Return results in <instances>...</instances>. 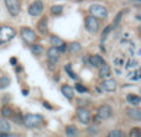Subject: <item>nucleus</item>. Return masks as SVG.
Listing matches in <instances>:
<instances>
[{"label":"nucleus","instance_id":"obj_1","mask_svg":"<svg viewBox=\"0 0 141 137\" xmlns=\"http://www.w3.org/2000/svg\"><path fill=\"white\" fill-rule=\"evenodd\" d=\"M43 122V117L38 114H27L22 119V123L28 129H36L41 126Z\"/></svg>","mask_w":141,"mask_h":137},{"label":"nucleus","instance_id":"obj_2","mask_svg":"<svg viewBox=\"0 0 141 137\" xmlns=\"http://www.w3.org/2000/svg\"><path fill=\"white\" fill-rule=\"evenodd\" d=\"M15 35H16V31L11 26H6V25L0 26V46L11 41L15 37Z\"/></svg>","mask_w":141,"mask_h":137},{"label":"nucleus","instance_id":"obj_3","mask_svg":"<svg viewBox=\"0 0 141 137\" xmlns=\"http://www.w3.org/2000/svg\"><path fill=\"white\" fill-rule=\"evenodd\" d=\"M89 14L97 19H106L108 17V9L99 4H93L89 6Z\"/></svg>","mask_w":141,"mask_h":137},{"label":"nucleus","instance_id":"obj_4","mask_svg":"<svg viewBox=\"0 0 141 137\" xmlns=\"http://www.w3.org/2000/svg\"><path fill=\"white\" fill-rule=\"evenodd\" d=\"M43 9H45V5H43V1L41 0H35L32 4H30L27 7V13L30 16L32 17H36V16H40L42 15Z\"/></svg>","mask_w":141,"mask_h":137},{"label":"nucleus","instance_id":"obj_5","mask_svg":"<svg viewBox=\"0 0 141 137\" xmlns=\"http://www.w3.org/2000/svg\"><path fill=\"white\" fill-rule=\"evenodd\" d=\"M20 34H21V37H22V40H24V42L27 43V45H31L32 42H35L37 40V35H36V32L31 27H27V26L21 27Z\"/></svg>","mask_w":141,"mask_h":137},{"label":"nucleus","instance_id":"obj_6","mask_svg":"<svg viewBox=\"0 0 141 137\" xmlns=\"http://www.w3.org/2000/svg\"><path fill=\"white\" fill-rule=\"evenodd\" d=\"M84 26L88 32L90 34H95L99 30V20L97 17H94L93 15H88L84 19Z\"/></svg>","mask_w":141,"mask_h":137},{"label":"nucleus","instance_id":"obj_7","mask_svg":"<svg viewBox=\"0 0 141 137\" xmlns=\"http://www.w3.org/2000/svg\"><path fill=\"white\" fill-rule=\"evenodd\" d=\"M5 5L11 16H17L21 11V1L20 0H5Z\"/></svg>","mask_w":141,"mask_h":137},{"label":"nucleus","instance_id":"obj_8","mask_svg":"<svg viewBox=\"0 0 141 137\" xmlns=\"http://www.w3.org/2000/svg\"><path fill=\"white\" fill-rule=\"evenodd\" d=\"M76 115H77V119L79 120V122L83 123V125H89V123L92 122V115H90L89 110L83 108V106L82 108H78Z\"/></svg>","mask_w":141,"mask_h":137},{"label":"nucleus","instance_id":"obj_9","mask_svg":"<svg viewBox=\"0 0 141 137\" xmlns=\"http://www.w3.org/2000/svg\"><path fill=\"white\" fill-rule=\"evenodd\" d=\"M97 115H98L102 120H108L109 117L113 115V108H112L110 105H108V104L100 105V106L98 108V112H97Z\"/></svg>","mask_w":141,"mask_h":137},{"label":"nucleus","instance_id":"obj_10","mask_svg":"<svg viewBox=\"0 0 141 137\" xmlns=\"http://www.w3.org/2000/svg\"><path fill=\"white\" fill-rule=\"evenodd\" d=\"M59 55H61V52L58 51V48L57 47H49L48 49H47V59H48V62H51V63H57L58 62V59H59Z\"/></svg>","mask_w":141,"mask_h":137},{"label":"nucleus","instance_id":"obj_11","mask_svg":"<svg viewBox=\"0 0 141 137\" xmlns=\"http://www.w3.org/2000/svg\"><path fill=\"white\" fill-rule=\"evenodd\" d=\"M100 87H102V89L105 90V91L113 93V91L116 90L118 84L115 82V79H105V80H103V82L100 83Z\"/></svg>","mask_w":141,"mask_h":137},{"label":"nucleus","instance_id":"obj_12","mask_svg":"<svg viewBox=\"0 0 141 137\" xmlns=\"http://www.w3.org/2000/svg\"><path fill=\"white\" fill-rule=\"evenodd\" d=\"M61 93H62L68 100H72V99L74 98V88H72L68 84H63V85L61 87Z\"/></svg>","mask_w":141,"mask_h":137},{"label":"nucleus","instance_id":"obj_13","mask_svg":"<svg viewBox=\"0 0 141 137\" xmlns=\"http://www.w3.org/2000/svg\"><path fill=\"white\" fill-rule=\"evenodd\" d=\"M126 114L131 120H135V121H140L141 120V110L137 109V108H130V109H127Z\"/></svg>","mask_w":141,"mask_h":137},{"label":"nucleus","instance_id":"obj_14","mask_svg":"<svg viewBox=\"0 0 141 137\" xmlns=\"http://www.w3.org/2000/svg\"><path fill=\"white\" fill-rule=\"evenodd\" d=\"M37 30L41 35H47L48 32V25H47V17L43 16L41 20L37 22Z\"/></svg>","mask_w":141,"mask_h":137},{"label":"nucleus","instance_id":"obj_15","mask_svg":"<svg viewBox=\"0 0 141 137\" xmlns=\"http://www.w3.org/2000/svg\"><path fill=\"white\" fill-rule=\"evenodd\" d=\"M99 77L100 78H108V77L112 74V70H110V67L106 64V63H103L100 67H99Z\"/></svg>","mask_w":141,"mask_h":137},{"label":"nucleus","instance_id":"obj_16","mask_svg":"<svg viewBox=\"0 0 141 137\" xmlns=\"http://www.w3.org/2000/svg\"><path fill=\"white\" fill-rule=\"evenodd\" d=\"M89 63L92 64L93 67H97V68H99L103 63H105V61H104V58L102 57V56H92L90 58H89Z\"/></svg>","mask_w":141,"mask_h":137},{"label":"nucleus","instance_id":"obj_17","mask_svg":"<svg viewBox=\"0 0 141 137\" xmlns=\"http://www.w3.org/2000/svg\"><path fill=\"white\" fill-rule=\"evenodd\" d=\"M67 49H68V52L76 55V53L82 51V45H80L79 42H72V43H69V45L67 46Z\"/></svg>","mask_w":141,"mask_h":137},{"label":"nucleus","instance_id":"obj_18","mask_svg":"<svg viewBox=\"0 0 141 137\" xmlns=\"http://www.w3.org/2000/svg\"><path fill=\"white\" fill-rule=\"evenodd\" d=\"M126 101L129 104H131V105L136 106V105H139V104L141 103V98L139 95H135V94H127Z\"/></svg>","mask_w":141,"mask_h":137},{"label":"nucleus","instance_id":"obj_19","mask_svg":"<svg viewBox=\"0 0 141 137\" xmlns=\"http://www.w3.org/2000/svg\"><path fill=\"white\" fill-rule=\"evenodd\" d=\"M49 42H51V45H52L53 47H57V48L64 43L62 38H59L58 36H55V35H51V36H49Z\"/></svg>","mask_w":141,"mask_h":137},{"label":"nucleus","instance_id":"obj_20","mask_svg":"<svg viewBox=\"0 0 141 137\" xmlns=\"http://www.w3.org/2000/svg\"><path fill=\"white\" fill-rule=\"evenodd\" d=\"M64 131H66V135L69 137H74L78 135V129L77 126H74V125H68Z\"/></svg>","mask_w":141,"mask_h":137},{"label":"nucleus","instance_id":"obj_21","mask_svg":"<svg viewBox=\"0 0 141 137\" xmlns=\"http://www.w3.org/2000/svg\"><path fill=\"white\" fill-rule=\"evenodd\" d=\"M11 130L10 123L6 120H0V133H9Z\"/></svg>","mask_w":141,"mask_h":137},{"label":"nucleus","instance_id":"obj_22","mask_svg":"<svg viewBox=\"0 0 141 137\" xmlns=\"http://www.w3.org/2000/svg\"><path fill=\"white\" fill-rule=\"evenodd\" d=\"M10 83H11L10 77H7V76L0 77V89H6L7 87L10 85Z\"/></svg>","mask_w":141,"mask_h":137},{"label":"nucleus","instance_id":"obj_23","mask_svg":"<svg viewBox=\"0 0 141 137\" xmlns=\"http://www.w3.org/2000/svg\"><path fill=\"white\" fill-rule=\"evenodd\" d=\"M30 51H31V53L35 56H41L43 53V47L41 45H32L31 47H30Z\"/></svg>","mask_w":141,"mask_h":137},{"label":"nucleus","instance_id":"obj_24","mask_svg":"<svg viewBox=\"0 0 141 137\" xmlns=\"http://www.w3.org/2000/svg\"><path fill=\"white\" fill-rule=\"evenodd\" d=\"M49 10L53 15H61L63 13V6L62 5H52Z\"/></svg>","mask_w":141,"mask_h":137},{"label":"nucleus","instance_id":"obj_25","mask_svg":"<svg viewBox=\"0 0 141 137\" xmlns=\"http://www.w3.org/2000/svg\"><path fill=\"white\" fill-rule=\"evenodd\" d=\"M13 114H14V111H13V109L10 108V106H4L3 108V110H1V115L4 117H11L13 116Z\"/></svg>","mask_w":141,"mask_h":137},{"label":"nucleus","instance_id":"obj_26","mask_svg":"<svg viewBox=\"0 0 141 137\" xmlns=\"http://www.w3.org/2000/svg\"><path fill=\"white\" fill-rule=\"evenodd\" d=\"M123 15H124L123 11H119V13H118V15H116V16H115V19H114V24H113V26H112V28H115V27H118V26H119Z\"/></svg>","mask_w":141,"mask_h":137},{"label":"nucleus","instance_id":"obj_27","mask_svg":"<svg viewBox=\"0 0 141 137\" xmlns=\"http://www.w3.org/2000/svg\"><path fill=\"white\" fill-rule=\"evenodd\" d=\"M108 136L109 137H124L125 136V133H124L121 130H113L108 133Z\"/></svg>","mask_w":141,"mask_h":137},{"label":"nucleus","instance_id":"obj_28","mask_svg":"<svg viewBox=\"0 0 141 137\" xmlns=\"http://www.w3.org/2000/svg\"><path fill=\"white\" fill-rule=\"evenodd\" d=\"M110 31H112V26H106V27L103 30V34H102V37H100V42H102V43L105 41V38L108 37V35H109Z\"/></svg>","mask_w":141,"mask_h":137},{"label":"nucleus","instance_id":"obj_29","mask_svg":"<svg viewBox=\"0 0 141 137\" xmlns=\"http://www.w3.org/2000/svg\"><path fill=\"white\" fill-rule=\"evenodd\" d=\"M74 90H77L78 93H80V94H84L88 91V89L85 88L84 85H82V84H79V83H76V85H74Z\"/></svg>","mask_w":141,"mask_h":137},{"label":"nucleus","instance_id":"obj_30","mask_svg":"<svg viewBox=\"0 0 141 137\" xmlns=\"http://www.w3.org/2000/svg\"><path fill=\"white\" fill-rule=\"evenodd\" d=\"M87 131H88V135H97L99 132V129L97 125H92V126H89L88 129H87Z\"/></svg>","mask_w":141,"mask_h":137},{"label":"nucleus","instance_id":"obj_31","mask_svg":"<svg viewBox=\"0 0 141 137\" xmlns=\"http://www.w3.org/2000/svg\"><path fill=\"white\" fill-rule=\"evenodd\" d=\"M130 136H133V137H140L141 136V130L139 129V127H135V129H133V130L130 131Z\"/></svg>","mask_w":141,"mask_h":137},{"label":"nucleus","instance_id":"obj_32","mask_svg":"<svg viewBox=\"0 0 141 137\" xmlns=\"http://www.w3.org/2000/svg\"><path fill=\"white\" fill-rule=\"evenodd\" d=\"M64 69H66L67 74H68L70 78H73V79H77V76H76V73H74V72H73V70L69 68V66H66V67H64Z\"/></svg>","mask_w":141,"mask_h":137},{"label":"nucleus","instance_id":"obj_33","mask_svg":"<svg viewBox=\"0 0 141 137\" xmlns=\"http://www.w3.org/2000/svg\"><path fill=\"white\" fill-rule=\"evenodd\" d=\"M11 117H13V121H14L15 123H17V125H19V123H22V116L20 114H17V115H14V114H13Z\"/></svg>","mask_w":141,"mask_h":137},{"label":"nucleus","instance_id":"obj_34","mask_svg":"<svg viewBox=\"0 0 141 137\" xmlns=\"http://www.w3.org/2000/svg\"><path fill=\"white\" fill-rule=\"evenodd\" d=\"M93 120H94V123H100V122H102V119H100V117H99L98 115H97V116L94 117Z\"/></svg>","mask_w":141,"mask_h":137},{"label":"nucleus","instance_id":"obj_35","mask_svg":"<svg viewBox=\"0 0 141 137\" xmlns=\"http://www.w3.org/2000/svg\"><path fill=\"white\" fill-rule=\"evenodd\" d=\"M10 64H11V66H15V64H16V58H10Z\"/></svg>","mask_w":141,"mask_h":137},{"label":"nucleus","instance_id":"obj_36","mask_svg":"<svg viewBox=\"0 0 141 137\" xmlns=\"http://www.w3.org/2000/svg\"><path fill=\"white\" fill-rule=\"evenodd\" d=\"M43 105H45V106H46L47 109H52V106H49V105H48V104H47V103H46V101L43 103Z\"/></svg>","mask_w":141,"mask_h":137},{"label":"nucleus","instance_id":"obj_37","mask_svg":"<svg viewBox=\"0 0 141 137\" xmlns=\"http://www.w3.org/2000/svg\"><path fill=\"white\" fill-rule=\"evenodd\" d=\"M131 1H139V0H131Z\"/></svg>","mask_w":141,"mask_h":137}]
</instances>
